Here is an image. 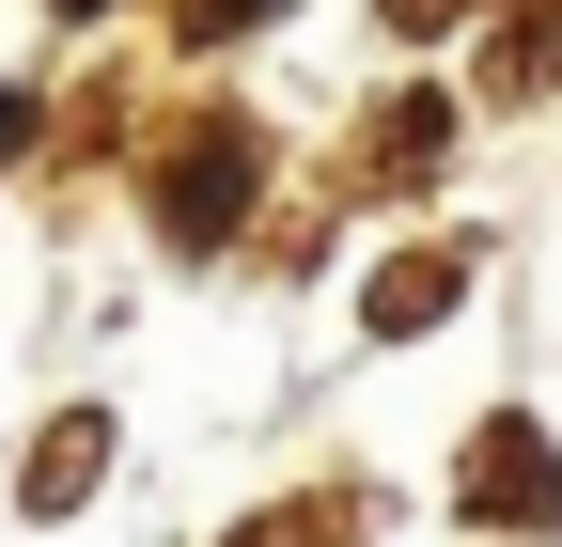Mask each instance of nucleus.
Wrapping results in <instances>:
<instances>
[{
	"mask_svg": "<svg viewBox=\"0 0 562 547\" xmlns=\"http://www.w3.org/2000/svg\"><path fill=\"white\" fill-rule=\"evenodd\" d=\"M469 501H484V516H516V501H531V516H562L547 438H531V423H484V485H469Z\"/></svg>",
	"mask_w": 562,
	"mask_h": 547,
	"instance_id": "f257e3e1",
	"label": "nucleus"
},
{
	"mask_svg": "<svg viewBox=\"0 0 562 547\" xmlns=\"http://www.w3.org/2000/svg\"><path fill=\"white\" fill-rule=\"evenodd\" d=\"M94 454H110V423H63V438H47V469H32V516L94 501Z\"/></svg>",
	"mask_w": 562,
	"mask_h": 547,
	"instance_id": "f03ea898",
	"label": "nucleus"
},
{
	"mask_svg": "<svg viewBox=\"0 0 562 547\" xmlns=\"http://www.w3.org/2000/svg\"><path fill=\"white\" fill-rule=\"evenodd\" d=\"M16 125H32V110H16V94H0V142H16Z\"/></svg>",
	"mask_w": 562,
	"mask_h": 547,
	"instance_id": "7ed1b4c3",
	"label": "nucleus"
}]
</instances>
